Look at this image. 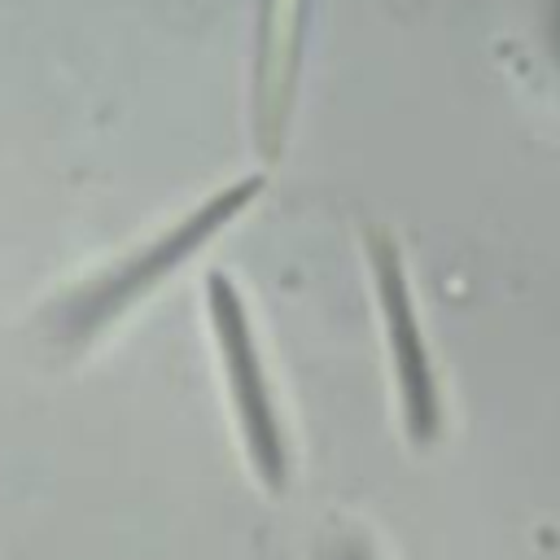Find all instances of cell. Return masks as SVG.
<instances>
[{"mask_svg":"<svg viewBox=\"0 0 560 560\" xmlns=\"http://www.w3.org/2000/svg\"><path fill=\"white\" fill-rule=\"evenodd\" d=\"M363 254H368V271H372V293H376V311H381V328H385L389 368H394L402 433L416 451H424L442 433V394H438V372H433L429 341H424V328L416 315L407 262H402L398 241L385 228H363Z\"/></svg>","mask_w":560,"mask_h":560,"instance_id":"3","label":"cell"},{"mask_svg":"<svg viewBox=\"0 0 560 560\" xmlns=\"http://www.w3.org/2000/svg\"><path fill=\"white\" fill-rule=\"evenodd\" d=\"M319 560H376V551L359 529H341L319 547Z\"/></svg>","mask_w":560,"mask_h":560,"instance_id":"5","label":"cell"},{"mask_svg":"<svg viewBox=\"0 0 560 560\" xmlns=\"http://www.w3.org/2000/svg\"><path fill=\"white\" fill-rule=\"evenodd\" d=\"M206 319H210V332H214V346H219L228 402H232V416H236L245 459H249V468H254V477L267 494H284L289 477H293L289 438H284V424H280L267 372H262L249 306H245V298H241V289L232 284L228 271L206 276Z\"/></svg>","mask_w":560,"mask_h":560,"instance_id":"2","label":"cell"},{"mask_svg":"<svg viewBox=\"0 0 560 560\" xmlns=\"http://www.w3.org/2000/svg\"><path fill=\"white\" fill-rule=\"evenodd\" d=\"M262 188H267L262 175H245V179L219 188L197 210H188L175 228H166L158 241H149L144 249H136L118 267L101 271L96 280H88L79 293H70L61 302V311H57V337L61 341H88L101 328H109L122 311H131L144 293H153L175 267H184L201 245H210L236 214H245L262 197Z\"/></svg>","mask_w":560,"mask_h":560,"instance_id":"1","label":"cell"},{"mask_svg":"<svg viewBox=\"0 0 560 560\" xmlns=\"http://www.w3.org/2000/svg\"><path fill=\"white\" fill-rule=\"evenodd\" d=\"M280 26L267 31L262 39V66H258V114H262V136L267 122L276 114H284V96H289V79H293V31H298V4L293 0H276Z\"/></svg>","mask_w":560,"mask_h":560,"instance_id":"4","label":"cell"}]
</instances>
